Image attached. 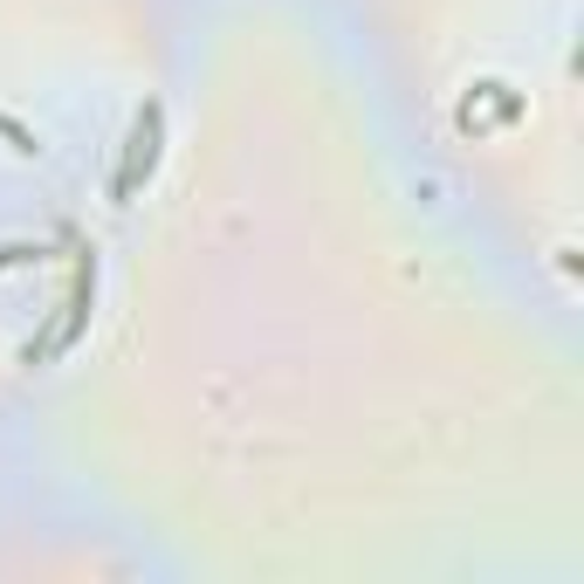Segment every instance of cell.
Instances as JSON below:
<instances>
[]
</instances>
